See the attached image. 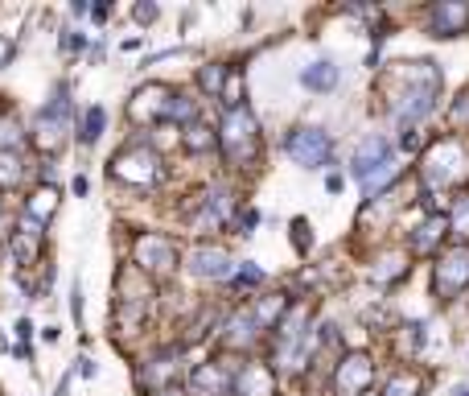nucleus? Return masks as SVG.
<instances>
[{"mask_svg":"<svg viewBox=\"0 0 469 396\" xmlns=\"http://www.w3.org/2000/svg\"><path fill=\"white\" fill-rule=\"evenodd\" d=\"M132 256H136V264H141V269H149V272H173V264H178L173 243L161 240V235H152V232L136 235Z\"/></svg>","mask_w":469,"mask_h":396,"instance_id":"6e6552de","label":"nucleus"},{"mask_svg":"<svg viewBox=\"0 0 469 396\" xmlns=\"http://www.w3.org/2000/svg\"><path fill=\"white\" fill-rule=\"evenodd\" d=\"M457 396H469V388H457Z\"/></svg>","mask_w":469,"mask_h":396,"instance_id":"7c9ffc66","label":"nucleus"},{"mask_svg":"<svg viewBox=\"0 0 469 396\" xmlns=\"http://www.w3.org/2000/svg\"><path fill=\"white\" fill-rule=\"evenodd\" d=\"M371 380H375V363L366 360V355H346V360L337 363V371H334L337 396H358Z\"/></svg>","mask_w":469,"mask_h":396,"instance_id":"1a4fd4ad","label":"nucleus"},{"mask_svg":"<svg viewBox=\"0 0 469 396\" xmlns=\"http://www.w3.org/2000/svg\"><path fill=\"white\" fill-rule=\"evenodd\" d=\"M305 232H309V227H305V219H297V243H301V248H309V235H305Z\"/></svg>","mask_w":469,"mask_h":396,"instance_id":"c85d7f7f","label":"nucleus"},{"mask_svg":"<svg viewBox=\"0 0 469 396\" xmlns=\"http://www.w3.org/2000/svg\"><path fill=\"white\" fill-rule=\"evenodd\" d=\"M445 232H449V219H445V215H428L425 223L416 227V235H412V248H416V252H433L436 240H445Z\"/></svg>","mask_w":469,"mask_h":396,"instance_id":"2eb2a0df","label":"nucleus"},{"mask_svg":"<svg viewBox=\"0 0 469 396\" xmlns=\"http://www.w3.org/2000/svg\"><path fill=\"white\" fill-rule=\"evenodd\" d=\"M157 396H181V392H157Z\"/></svg>","mask_w":469,"mask_h":396,"instance_id":"2f4dec72","label":"nucleus"},{"mask_svg":"<svg viewBox=\"0 0 469 396\" xmlns=\"http://www.w3.org/2000/svg\"><path fill=\"white\" fill-rule=\"evenodd\" d=\"M259 331V322H256V314L251 310H243V314H235L227 322V342L230 347H243V342H251V334Z\"/></svg>","mask_w":469,"mask_h":396,"instance_id":"f3484780","label":"nucleus"},{"mask_svg":"<svg viewBox=\"0 0 469 396\" xmlns=\"http://www.w3.org/2000/svg\"><path fill=\"white\" fill-rule=\"evenodd\" d=\"M436 297H457L461 289L469 285V243H457L436 261Z\"/></svg>","mask_w":469,"mask_h":396,"instance_id":"0eeeda50","label":"nucleus"},{"mask_svg":"<svg viewBox=\"0 0 469 396\" xmlns=\"http://www.w3.org/2000/svg\"><path fill=\"white\" fill-rule=\"evenodd\" d=\"M190 116H194V99L173 95V104H169V120H190Z\"/></svg>","mask_w":469,"mask_h":396,"instance_id":"393cba45","label":"nucleus"},{"mask_svg":"<svg viewBox=\"0 0 469 396\" xmlns=\"http://www.w3.org/2000/svg\"><path fill=\"white\" fill-rule=\"evenodd\" d=\"M206 207H210V215H214V219L227 215V190L214 186V190H210V198H206Z\"/></svg>","mask_w":469,"mask_h":396,"instance_id":"bb28decb","label":"nucleus"},{"mask_svg":"<svg viewBox=\"0 0 469 396\" xmlns=\"http://www.w3.org/2000/svg\"><path fill=\"white\" fill-rule=\"evenodd\" d=\"M169 104H173V91L165 87H141L136 99L128 104V116L136 124H152V120H169Z\"/></svg>","mask_w":469,"mask_h":396,"instance_id":"9d476101","label":"nucleus"},{"mask_svg":"<svg viewBox=\"0 0 469 396\" xmlns=\"http://www.w3.org/2000/svg\"><path fill=\"white\" fill-rule=\"evenodd\" d=\"M465 173H469V149L457 136H445V141H436L433 149H428V157H425L428 186H453V182H461Z\"/></svg>","mask_w":469,"mask_h":396,"instance_id":"7ed1b4c3","label":"nucleus"},{"mask_svg":"<svg viewBox=\"0 0 469 396\" xmlns=\"http://www.w3.org/2000/svg\"><path fill=\"white\" fill-rule=\"evenodd\" d=\"M301 83H305L309 91H329V87H337V66H334V63H313V66H305Z\"/></svg>","mask_w":469,"mask_h":396,"instance_id":"dca6fc26","label":"nucleus"},{"mask_svg":"<svg viewBox=\"0 0 469 396\" xmlns=\"http://www.w3.org/2000/svg\"><path fill=\"white\" fill-rule=\"evenodd\" d=\"M34 252H37V223L34 227H21V235H17V256H21V261H29Z\"/></svg>","mask_w":469,"mask_h":396,"instance_id":"4be33fe9","label":"nucleus"},{"mask_svg":"<svg viewBox=\"0 0 469 396\" xmlns=\"http://www.w3.org/2000/svg\"><path fill=\"white\" fill-rule=\"evenodd\" d=\"M54 211V190H42L34 194V223H45V215Z\"/></svg>","mask_w":469,"mask_h":396,"instance_id":"a878e982","label":"nucleus"},{"mask_svg":"<svg viewBox=\"0 0 469 396\" xmlns=\"http://www.w3.org/2000/svg\"><path fill=\"white\" fill-rule=\"evenodd\" d=\"M284 149H288L292 162H297V165H309V170L326 165L329 153H334L329 133H321V128H292V133L284 136Z\"/></svg>","mask_w":469,"mask_h":396,"instance_id":"423d86ee","label":"nucleus"},{"mask_svg":"<svg viewBox=\"0 0 469 396\" xmlns=\"http://www.w3.org/2000/svg\"><path fill=\"white\" fill-rule=\"evenodd\" d=\"M136 17L149 21V17H157V9H152V5H141V9H136Z\"/></svg>","mask_w":469,"mask_h":396,"instance_id":"c756f323","label":"nucleus"},{"mask_svg":"<svg viewBox=\"0 0 469 396\" xmlns=\"http://www.w3.org/2000/svg\"><path fill=\"white\" fill-rule=\"evenodd\" d=\"M190 272H194V277L222 281V277L235 272V264H230V256L222 252V248H194V256H190Z\"/></svg>","mask_w":469,"mask_h":396,"instance_id":"f8f14e48","label":"nucleus"},{"mask_svg":"<svg viewBox=\"0 0 469 396\" xmlns=\"http://www.w3.org/2000/svg\"><path fill=\"white\" fill-rule=\"evenodd\" d=\"M428 29H433L436 37H457L469 29V5L465 0H441V5H433V13H428Z\"/></svg>","mask_w":469,"mask_h":396,"instance_id":"9b49d317","label":"nucleus"},{"mask_svg":"<svg viewBox=\"0 0 469 396\" xmlns=\"http://www.w3.org/2000/svg\"><path fill=\"white\" fill-rule=\"evenodd\" d=\"M112 173L120 182H132V186H152L161 178V157L152 153L149 144H132L112 162Z\"/></svg>","mask_w":469,"mask_h":396,"instance_id":"39448f33","label":"nucleus"},{"mask_svg":"<svg viewBox=\"0 0 469 396\" xmlns=\"http://www.w3.org/2000/svg\"><path fill=\"white\" fill-rule=\"evenodd\" d=\"M449 227L457 235H469V194L457 198V207H453V215H449Z\"/></svg>","mask_w":469,"mask_h":396,"instance_id":"412c9836","label":"nucleus"},{"mask_svg":"<svg viewBox=\"0 0 469 396\" xmlns=\"http://www.w3.org/2000/svg\"><path fill=\"white\" fill-rule=\"evenodd\" d=\"M235 396H276V380L264 363H243L235 376Z\"/></svg>","mask_w":469,"mask_h":396,"instance_id":"ddd939ff","label":"nucleus"},{"mask_svg":"<svg viewBox=\"0 0 469 396\" xmlns=\"http://www.w3.org/2000/svg\"><path fill=\"white\" fill-rule=\"evenodd\" d=\"M103 124H107V112H103V108H87V116H83V133H79V141H83V144L99 141Z\"/></svg>","mask_w":469,"mask_h":396,"instance_id":"6ab92c4d","label":"nucleus"},{"mask_svg":"<svg viewBox=\"0 0 469 396\" xmlns=\"http://www.w3.org/2000/svg\"><path fill=\"white\" fill-rule=\"evenodd\" d=\"M222 149H227V157L235 165H251L259 153V124L256 116H251L248 108H230L227 120H222Z\"/></svg>","mask_w":469,"mask_h":396,"instance_id":"f03ea898","label":"nucleus"},{"mask_svg":"<svg viewBox=\"0 0 469 396\" xmlns=\"http://www.w3.org/2000/svg\"><path fill=\"white\" fill-rule=\"evenodd\" d=\"M420 388H425V380H420L416 371H396L383 396H420Z\"/></svg>","mask_w":469,"mask_h":396,"instance_id":"a211bd4d","label":"nucleus"},{"mask_svg":"<svg viewBox=\"0 0 469 396\" xmlns=\"http://www.w3.org/2000/svg\"><path fill=\"white\" fill-rule=\"evenodd\" d=\"M355 178L363 182L366 190H379L383 182L396 178V157H391V141L387 136H366L355 153Z\"/></svg>","mask_w":469,"mask_h":396,"instance_id":"20e7f679","label":"nucleus"},{"mask_svg":"<svg viewBox=\"0 0 469 396\" xmlns=\"http://www.w3.org/2000/svg\"><path fill=\"white\" fill-rule=\"evenodd\" d=\"M0 144H21V124L13 116H0Z\"/></svg>","mask_w":469,"mask_h":396,"instance_id":"b1692460","label":"nucleus"},{"mask_svg":"<svg viewBox=\"0 0 469 396\" xmlns=\"http://www.w3.org/2000/svg\"><path fill=\"white\" fill-rule=\"evenodd\" d=\"M186 144H190V149H194V153H206V149H214V136H210V128H202V124H190Z\"/></svg>","mask_w":469,"mask_h":396,"instance_id":"aec40b11","label":"nucleus"},{"mask_svg":"<svg viewBox=\"0 0 469 396\" xmlns=\"http://www.w3.org/2000/svg\"><path fill=\"white\" fill-rule=\"evenodd\" d=\"M453 120H457V124H469V95L461 99L457 108H453Z\"/></svg>","mask_w":469,"mask_h":396,"instance_id":"cd10ccee","label":"nucleus"},{"mask_svg":"<svg viewBox=\"0 0 469 396\" xmlns=\"http://www.w3.org/2000/svg\"><path fill=\"white\" fill-rule=\"evenodd\" d=\"M230 384V371L222 368V363H198L194 376H190V388H194L198 396H222Z\"/></svg>","mask_w":469,"mask_h":396,"instance_id":"4468645a","label":"nucleus"},{"mask_svg":"<svg viewBox=\"0 0 469 396\" xmlns=\"http://www.w3.org/2000/svg\"><path fill=\"white\" fill-rule=\"evenodd\" d=\"M399 79L407 83L404 91L396 95V116L399 120H420L433 112V99L441 91V74H436L433 63H404Z\"/></svg>","mask_w":469,"mask_h":396,"instance_id":"f257e3e1","label":"nucleus"},{"mask_svg":"<svg viewBox=\"0 0 469 396\" xmlns=\"http://www.w3.org/2000/svg\"><path fill=\"white\" fill-rule=\"evenodd\" d=\"M202 87L206 91H227V66H206V71H202Z\"/></svg>","mask_w":469,"mask_h":396,"instance_id":"5701e85b","label":"nucleus"}]
</instances>
